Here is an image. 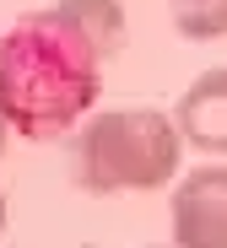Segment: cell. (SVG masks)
<instances>
[{"label":"cell","instance_id":"cell-1","mask_svg":"<svg viewBox=\"0 0 227 248\" xmlns=\"http://www.w3.org/2000/svg\"><path fill=\"white\" fill-rule=\"evenodd\" d=\"M103 92V54L60 6L0 32V119L27 140H54Z\"/></svg>","mask_w":227,"mask_h":248},{"label":"cell","instance_id":"cell-2","mask_svg":"<svg viewBox=\"0 0 227 248\" xmlns=\"http://www.w3.org/2000/svg\"><path fill=\"white\" fill-rule=\"evenodd\" d=\"M178 124L162 108H108L81 124L70 146V173L87 194L162 189L178 173Z\"/></svg>","mask_w":227,"mask_h":248},{"label":"cell","instance_id":"cell-3","mask_svg":"<svg viewBox=\"0 0 227 248\" xmlns=\"http://www.w3.org/2000/svg\"><path fill=\"white\" fill-rule=\"evenodd\" d=\"M173 248H227V168H195L173 189Z\"/></svg>","mask_w":227,"mask_h":248},{"label":"cell","instance_id":"cell-4","mask_svg":"<svg viewBox=\"0 0 227 248\" xmlns=\"http://www.w3.org/2000/svg\"><path fill=\"white\" fill-rule=\"evenodd\" d=\"M173 124H178V140L227 156V65H216L200 81H190V92L173 108Z\"/></svg>","mask_w":227,"mask_h":248},{"label":"cell","instance_id":"cell-5","mask_svg":"<svg viewBox=\"0 0 227 248\" xmlns=\"http://www.w3.org/2000/svg\"><path fill=\"white\" fill-rule=\"evenodd\" d=\"M54 6L98 44L103 60L119 54V44H124V11H119V0H54Z\"/></svg>","mask_w":227,"mask_h":248},{"label":"cell","instance_id":"cell-6","mask_svg":"<svg viewBox=\"0 0 227 248\" xmlns=\"http://www.w3.org/2000/svg\"><path fill=\"white\" fill-rule=\"evenodd\" d=\"M168 16L184 38L211 44V38L227 32V0H168Z\"/></svg>","mask_w":227,"mask_h":248},{"label":"cell","instance_id":"cell-7","mask_svg":"<svg viewBox=\"0 0 227 248\" xmlns=\"http://www.w3.org/2000/svg\"><path fill=\"white\" fill-rule=\"evenodd\" d=\"M0 232H6V194H0Z\"/></svg>","mask_w":227,"mask_h":248},{"label":"cell","instance_id":"cell-8","mask_svg":"<svg viewBox=\"0 0 227 248\" xmlns=\"http://www.w3.org/2000/svg\"><path fill=\"white\" fill-rule=\"evenodd\" d=\"M0 146H6V119H0Z\"/></svg>","mask_w":227,"mask_h":248},{"label":"cell","instance_id":"cell-9","mask_svg":"<svg viewBox=\"0 0 227 248\" xmlns=\"http://www.w3.org/2000/svg\"><path fill=\"white\" fill-rule=\"evenodd\" d=\"M152 248H157V243H152Z\"/></svg>","mask_w":227,"mask_h":248}]
</instances>
